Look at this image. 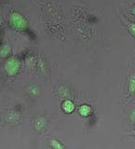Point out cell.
I'll list each match as a JSON object with an SVG mask.
<instances>
[{
	"label": "cell",
	"instance_id": "1",
	"mask_svg": "<svg viewBox=\"0 0 135 149\" xmlns=\"http://www.w3.org/2000/svg\"><path fill=\"white\" fill-rule=\"evenodd\" d=\"M20 69V62L16 58H10L8 59L6 63H5V70L8 76L13 77L18 73Z\"/></svg>",
	"mask_w": 135,
	"mask_h": 149
},
{
	"label": "cell",
	"instance_id": "2",
	"mask_svg": "<svg viewBox=\"0 0 135 149\" xmlns=\"http://www.w3.org/2000/svg\"><path fill=\"white\" fill-rule=\"evenodd\" d=\"M12 22L16 27L22 28H22H25V26H26V22L24 21V19H23L21 15H18V14H14L13 15Z\"/></svg>",
	"mask_w": 135,
	"mask_h": 149
},
{
	"label": "cell",
	"instance_id": "3",
	"mask_svg": "<svg viewBox=\"0 0 135 149\" xmlns=\"http://www.w3.org/2000/svg\"><path fill=\"white\" fill-rule=\"evenodd\" d=\"M62 107H63V110L64 112H66V113H72L74 109V105L73 104V102L69 101V100L63 102Z\"/></svg>",
	"mask_w": 135,
	"mask_h": 149
},
{
	"label": "cell",
	"instance_id": "4",
	"mask_svg": "<svg viewBox=\"0 0 135 149\" xmlns=\"http://www.w3.org/2000/svg\"><path fill=\"white\" fill-rule=\"evenodd\" d=\"M79 114L83 116H88L91 114V107L90 105H87V104H83L80 106L79 108Z\"/></svg>",
	"mask_w": 135,
	"mask_h": 149
},
{
	"label": "cell",
	"instance_id": "5",
	"mask_svg": "<svg viewBox=\"0 0 135 149\" xmlns=\"http://www.w3.org/2000/svg\"><path fill=\"white\" fill-rule=\"evenodd\" d=\"M129 93H134L135 92V76L132 77L129 82Z\"/></svg>",
	"mask_w": 135,
	"mask_h": 149
},
{
	"label": "cell",
	"instance_id": "6",
	"mask_svg": "<svg viewBox=\"0 0 135 149\" xmlns=\"http://www.w3.org/2000/svg\"><path fill=\"white\" fill-rule=\"evenodd\" d=\"M45 120L44 119H42V118H39V119H37L36 120V122H35V127L37 130H41V129H44L45 127Z\"/></svg>",
	"mask_w": 135,
	"mask_h": 149
},
{
	"label": "cell",
	"instance_id": "7",
	"mask_svg": "<svg viewBox=\"0 0 135 149\" xmlns=\"http://www.w3.org/2000/svg\"><path fill=\"white\" fill-rule=\"evenodd\" d=\"M50 146L53 148H63V146L61 144L59 141H57V140H52V141L50 142Z\"/></svg>",
	"mask_w": 135,
	"mask_h": 149
},
{
	"label": "cell",
	"instance_id": "8",
	"mask_svg": "<svg viewBox=\"0 0 135 149\" xmlns=\"http://www.w3.org/2000/svg\"><path fill=\"white\" fill-rule=\"evenodd\" d=\"M9 52V48H8V46H4L1 51H0V55H2V56H7L8 53Z\"/></svg>",
	"mask_w": 135,
	"mask_h": 149
},
{
	"label": "cell",
	"instance_id": "9",
	"mask_svg": "<svg viewBox=\"0 0 135 149\" xmlns=\"http://www.w3.org/2000/svg\"><path fill=\"white\" fill-rule=\"evenodd\" d=\"M128 28H129V32L132 33V35L135 37V23H129Z\"/></svg>",
	"mask_w": 135,
	"mask_h": 149
},
{
	"label": "cell",
	"instance_id": "10",
	"mask_svg": "<svg viewBox=\"0 0 135 149\" xmlns=\"http://www.w3.org/2000/svg\"><path fill=\"white\" fill-rule=\"evenodd\" d=\"M132 118L133 119V121H135V109L133 110L132 114Z\"/></svg>",
	"mask_w": 135,
	"mask_h": 149
},
{
	"label": "cell",
	"instance_id": "11",
	"mask_svg": "<svg viewBox=\"0 0 135 149\" xmlns=\"http://www.w3.org/2000/svg\"><path fill=\"white\" fill-rule=\"evenodd\" d=\"M132 13L135 15V7H134V8H133V9H132Z\"/></svg>",
	"mask_w": 135,
	"mask_h": 149
}]
</instances>
